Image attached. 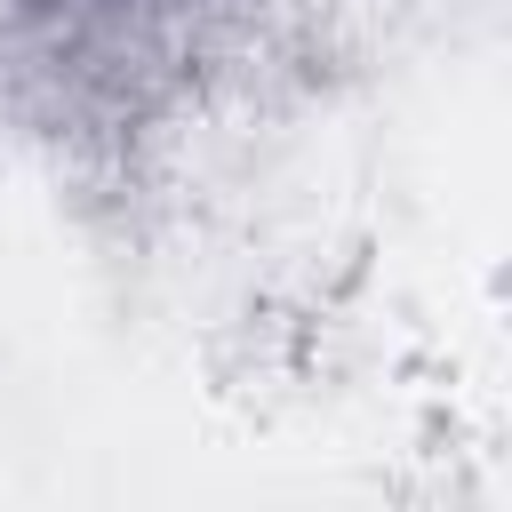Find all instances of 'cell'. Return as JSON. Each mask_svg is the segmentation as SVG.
Instances as JSON below:
<instances>
[{"label":"cell","instance_id":"obj_1","mask_svg":"<svg viewBox=\"0 0 512 512\" xmlns=\"http://www.w3.org/2000/svg\"><path fill=\"white\" fill-rule=\"evenodd\" d=\"M88 8H168V0H88Z\"/></svg>","mask_w":512,"mask_h":512}]
</instances>
